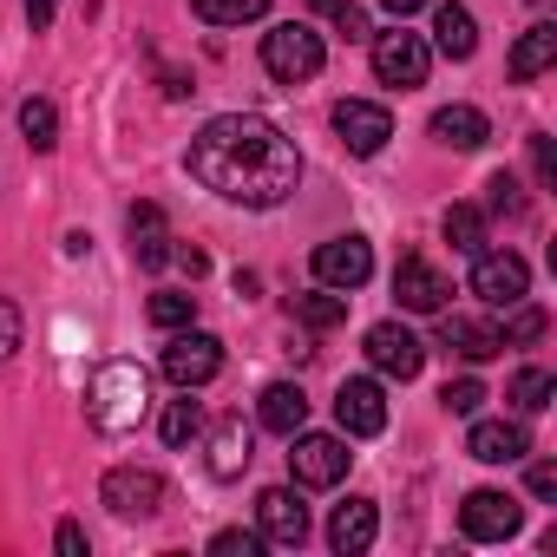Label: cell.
<instances>
[{
  "mask_svg": "<svg viewBox=\"0 0 557 557\" xmlns=\"http://www.w3.org/2000/svg\"><path fill=\"white\" fill-rule=\"evenodd\" d=\"M190 177L203 190H216L223 203H243V210H275L289 203V190L302 184V151L296 138L262 119V112H223L210 119L197 138H190Z\"/></svg>",
  "mask_w": 557,
  "mask_h": 557,
  "instance_id": "6da1fadb",
  "label": "cell"
},
{
  "mask_svg": "<svg viewBox=\"0 0 557 557\" xmlns=\"http://www.w3.org/2000/svg\"><path fill=\"white\" fill-rule=\"evenodd\" d=\"M145 407H151V374L138 361H106L86 387V420L99 433H132L145 420Z\"/></svg>",
  "mask_w": 557,
  "mask_h": 557,
  "instance_id": "7a4b0ae2",
  "label": "cell"
},
{
  "mask_svg": "<svg viewBox=\"0 0 557 557\" xmlns=\"http://www.w3.org/2000/svg\"><path fill=\"white\" fill-rule=\"evenodd\" d=\"M322 60H329V47H322V34L302 27V21H283V27L262 34V73H269L275 86H309V79L322 73Z\"/></svg>",
  "mask_w": 557,
  "mask_h": 557,
  "instance_id": "3957f363",
  "label": "cell"
},
{
  "mask_svg": "<svg viewBox=\"0 0 557 557\" xmlns=\"http://www.w3.org/2000/svg\"><path fill=\"white\" fill-rule=\"evenodd\" d=\"M472 296H479L485 309L524 302V296H531V262L511 256V249H479V256H472Z\"/></svg>",
  "mask_w": 557,
  "mask_h": 557,
  "instance_id": "277c9868",
  "label": "cell"
},
{
  "mask_svg": "<svg viewBox=\"0 0 557 557\" xmlns=\"http://www.w3.org/2000/svg\"><path fill=\"white\" fill-rule=\"evenodd\" d=\"M426 66H433V47H426L420 34H407V27L374 34V79H381V86L413 92V86H426Z\"/></svg>",
  "mask_w": 557,
  "mask_h": 557,
  "instance_id": "5b68a950",
  "label": "cell"
},
{
  "mask_svg": "<svg viewBox=\"0 0 557 557\" xmlns=\"http://www.w3.org/2000/svg\"><path fill=\"white\" fill-rule=\"evenodd\" d=\"M223 374V342L216 335H197V329H177L171 342H164V381L171 387H210Z\"/></svg>",
  "mask_w": 557,
  "mask_h": 557,
  "instance_id": "8992f818",
  "label": "cell"
},
{
  "mask_svg": "<svg viewBox=\"0 0 557 557\" xmlns=\"http://www.w3.org/2000/svg\"><path fill=\"white\" fill-rule=\"evenodd\" d=\"M289 440H296V453H289L296 485L322 492V485H342V479H348L355 453H348V440H342V433H289Z\"/></svg>",
  "mask_w": 557,
  "mask_h": 557,
  "instance_id": "52a82bcc",
  "label": "cell"
},
{
  "mask_svg": "<svg viewBox=\"0 0 557 557\" xmlns=\"http://www.w3.org/2000/svg\"><path fill=\"white\" fill-rule=\"evenodd\" d=\"M99 498L112 505V518H158L164 511V472L151 466H112Z\"/></svg>",
  "mask_w": 557,
  "mask_h": 557,
  "instance_id": "ba28073f",
  "label": "cell"
},
{
  "mask_svg": "<svg viewBox=\"0 0 557 557\" xmlns=\"http://www.w3.org/2000/svg\"><path fill=\"white\" fill-rule=\"evenodd\" d=\"M518 524H524V505H518L511 492L479 485V492H466V505H459V531H466L472 544H505Z\"/></svg>",
  "mask_w": 557,
  "mask_h": 557,
  "instance_id": "9c48e42d",
  "label": "cell"
},
{
  "mask_svg": "<svg viewBox=\"0 0 557 557\" xmlns=\"http://www.w3.org/2000/svg\"><path fill=\"white\" fill-rule=\"evenodd\" d=\"M368 275H374V249H368V236L348 230V236H329V243L315 249V283H322V289H342V296H348V289L368 283Z\"/></svg>",
  "mask_w": 557,
  "mask_h": 557,
  "instance_id": "30bf717a",
  "label": "cell"
},
{
  "mask_svg": "<svg viewBox=\"0 0 557 557\" xmlns=\"http://www.w3.org/2000/svg\"><path fill=\"white\" fill-rule=\"evenodd\" d=\"M368 361H374V374H387V381H413V374L426 368V342H420L413 329H400V322H374V329H368Z\"/></svg>",
  "mask_w": 557,
  "mask_h": 557,
  "instance_id": "8fae6325",
  "label": "cell"
},
{
  "mask_svg": "<svg viewBox=\"0 0 557 557\" xmlns=\"http://www.w3.org/2000/svg\"><path fill=\"white\" fill-rule=\"evenodd\" d=\"M446 296H453V283H446L426 256H400V262H394V302H400L407 315H440Z\"/></svg>",
  "mask_w": 557,
  "mask_h": 557,
  "instance_id": "7c38bea8",
  "label": "cell"
},
{
  "mask_svg": "<svg viewBox=\"0 0 557 557\" xmlns=\"http://www.w3.org/2000/svg\"><path fill=\"white\" fill-rule=\"evenodd\" d=\"M256 531H262V544L296 550V544L309 537V505H302L289 485H269V492L256 498Z\"/></svg>",
  "mask_w": 557,
  "mask_h": 557,
  "instance_id": "4fadbf2b",
  "label": "cell"
},
{
  "mask_svg": "<svg viewBox=\"0 0 557 557\" xmlns=\"http://www.w3.org/2000/svg\"><path fill=\"white\" fill-rule=\"evenodd\" d=\"M335 132H342V145H348L355 158H374V151H387L394 119H387V106H374V99H342V106H335Z\"/></svg>",
  "mask_w": 557,
  "mask_h": 557,
  "instance_id": "5bb4252c",
  "label": "cell"
},
{
  "mask_svg": "<svg viewBox=\"0 0 557 557\" xmlns=\"http://www.w3.org/2000/svg\"><path fill=\"white\" fill-rule=\"evenodd\" d=\"M335 420H342V433L348 440H374V433H387V394H381V381H342V394H335Z\"/></svg>",
  "mask_w": 557,
  "mask_h": 557,
  "instance_id": "9a60e30c",
  "label": "cell"
},
{
  "mask_svg": "<svg viewBox=\"0 0 557 557\" xmlns=\"http://www.w3.org/2000/svg\"><path fill=\"white\" fill-rule=\"evenodd\" d=\"M466 453H472L479 466H518V459L531 453V433H524V420H472Z\"/></svg>",
  "mask_w": 557,
  "mask_h": 557,
  "instance_id": "2e32d148",
  "label": "cell"
},
{
  "mask_svg": "<svg viewBox=\"0 0 557 557\" xmlns=\"http://www.w3.org/2000/svg\"><path fill=\"white\" fill-rule=\"evenodd\" d=\"M374 537H381V511H374V498H348V505H335V518H329V544H335L342 557H361Z\"/></svg>",
  "mask_w": 557,
  "mask_h": 557,
  "instance_id": "e0dca14e",
  "label": "cell"
},
{
  "mask_svg": "<svg viewBox=\"0 0 557 557\" xmlns=\"http://www.w3.org/2000/svg\"><path fill=\"white\" fill-rule=\"evenodd\" d=\"M125 230H132V256H138V269H164V262H171V223H164L158 203H132Z\"/></svg>",
  "mask_w": 557,
  "mask_h": 557,
  "instance_id": "ac0fdd59",
  "label": "cell"
},
{
  "mask_svg": "<svg viewBox=\"0 0 557 557\" xmlns=\"http://www.w3.org/2000/svg\"><path fill=\"white\" fill-rule=\"evenodd\" d=\"M433 47L446 60H472L479 53V21L472 8H459V0H433Z\"/></svg>",
  "mask_w": 557,
  "mask_h": 557,
  "instance_id": "d6986e66",
  "label": "cell"
},
{
  "mask_svg": "<svg viewBox=\"0 0 557 557\" xmlns=\"http://www.w3.org/2000/svg\"><path fill=\"white\" fill-rule=\"evenodd\" d=\"M440 315H446V309H440ZM440 342H446L459 361H492V355L505 348L485 315H446V322H440Z\"/></svg>",
  "mask_w": 557,
  "mask_h": 557,
  "instance_id": "ffe728a7",
  "label": "cell"
},
{
  "mask_svg": "<svg viewBox=\"0 0 557 557\" xmlns=\"http://www.w3.org/2000/svg\"><path fill=\"white\" fill-rule=\"evenodd\" d=\"M256 420L269 426V433H302V420H309V394L296 387V381H275V387H262V400H256Z\"/></svg>",
  "mask_w": 557,
  "mask_h": 557,
  "instance_id": "44dd1931",
  "label": "cell"
},
{
  "mask_svg": "<svg viewBox=\"0 0 557 557\" xmlns=\"http://www.w3.org/2000/svg\"><path fill=\"white\" fill-rule=\"evenodd\" d=\"M550 60H557V27H550V21H537V27H524V34H518V47H511L505 73H511L518 86H531L537 73H550Z\"/></svg>",
  "mask_w": 557,
  "mask_h": 557,
  "instance_id": "7402d4cb",
  "label": "cell"
},
{
  "mask_svg": "<svg viewBox=\"0 0 557 557\" xmlns=\"http://www.w3.org/2000/svg\"><path fill=\"white\" fill-rule=\"evenodd\" d=\"M433 138H440L446 151H479V145L492 138V125H485L479 106H440V112H433Z\"/></svg>",
  "mask_w": 557,
  "mask_h": 557,
  "instance_id": "603a6c76",
  "label": "cell"
},
{
  "mask_svg": "<svg viewBox=\"0 0 557 557\" xmlns=\"http://www.w3.org/2000/svg\"><path fill=\"white\" fill-rule=\"evenodd\" d=\"M243 466H249V433H243V420H223L210 433V479H236Z\"/></svg>",
  "mask_w": 557,
  "mask_h": 557,
  "instance_id": "cb8c5ba5",
  "label": "cell"
},
{
  "mask_svg": "<svg viewBox=\"0 0 557 557\" xmlns=\"http://www.w3.org/2000/svg\"><path fill=\"white\" fill-rule=\"evenodd\" d=\"M289 309H296V322H309L315 335H322V329H342V322H348V296H342V289H309V296H296Z\"/></svg>",
  "mask_w": 557,
  "mask_h": 557,
  "instance_id": "d4e9b609",
  "label": "cell"
},
{
  "mask_svg": "<svg viewBox=\"0 0 557 557\" xmlns=\"http://www.w3.org/2000/svg\"><path fill=\"white\" fill-rule=\"evenodd\" d=\"M446 243H453L459 256H479V249H485V210H479V203H453V210H446Z\"/></svg>",
  "mask_w": 557,
  "mask_h": 557,
  "instance_id": "484cf974",
  "label": "cell"
},
{
  "mask_svg": "<svg viewBox=\"0 0 557 557\" xmlns=\"http://www.w3.org/2000/svg\"><path fill=\"white\" fill-rule=\"evenodd\" d=\"M145 315H151V329L177 335V329H190V322H197V296H184V289H158V296L145 302Z\"/></svg>",
  "mask_w": 557,
  "mask_h": 557,
  "instance_id": "4316f807",
  "label": "cell"
},
{
  "mask_svg": "<svg viewBox=\"0 0 557 557\" xmlns=\"http://www.w3.org/2000/svg\"><path fill=\"white\" fill-rule=\"evenodd\" d=\"M550 394H557V381H550L544 368H518V374H511V394H505V400H511L518 413H544V407H550Z\"/></svg>",
  "mask_w": 557,
  "mask_h": 557,
  "instance_id": "83f0119b",
  "label": "cell"
},
{
  "mask_svg": "<svg viewBox=\"0 0 557 557\" xmlns=\"http://www.w3.org/2000/svg\"><path fill=\"white\" fill-rule=\"evenodd\" d=\"M190 14L210 21V27H243V21L269 14V0H190Z\"/></svg>",
  "mask_w": 557,
  "mask_h": 557,
  "instance_id": "f1b7e54d",
  "label": "cell"
},
{
  "mask_svg": "<svg viewBox=\"0 0 557 557\" xmlns=\"http://www.w3.org/2000/svg\"><path fill=\"white\" fill-rule=\"evenodd\" d=\"M21 132H27L34 151H53V145H60V112H53V99H27V106H21Z\"/></svg>",
  "mask_w": 557,
  "mask_h": 557,
  "instance_id": "f546056e",
  "label": "cell"
},
{
  "mask_svg": "<svg viewBox=\"0 0 557 557\" xmlns=\"http://www.w3.org/2000/svg\"><path fill=\"white\" fill-rule=\"evenodd\" d=\"M158 433H164V446H190V440L203 433V407H197V400H171L164 420H158Z\"/></svg>",
  "mask_w": 557,
  "mask_h": 557,
  "instance_id": "4dcf8cb0",
  "label": "cell"
},
{
  "mask_svg": "<svg viewBox=\"0 0 557 557\" xmlns=\"http://www.w3.org/2000/svg\"><path fill=\"white\" fill-rule=\"evenodd\" d=\"M485 210H492V216H524V190H518L511 171H492V177H485Z\"/></svg>",
  "mask_w": 557,
  "mask_h": 557,
  "instance_id": "1f68e13d",
  "label": "cell"
},
{
  "mask_svg": "<svg viewBox=\"0 0 557 557\" xmlns=\"http://www.w3.org/2000/svg\"><path fill=\"white\" fill-rule=\"evenodd\" d=\"M537 335H544V309H531V302H511V322L498 329V342H505V348H531Z\"/></svg>",
  "mask_w": 557,
  "mask_h": 557,
  "instance_id": "d6a6232c",
  "label": "cell"
},
{
  "mask_svg": "<svg viewBox=\"0 0 557 557\" xmlns=\"http://www.w3.org/2000/svg\"><path fill=\"white\" fill-rule=\"evenodd\" d=\"M440 407H446V413H459V420H472V413L485 407V381H472V374H466V381H446Z\"/></svg>",
  "mask_w": 557,
  "mask_h": 557,
  "instance_id": "836d02e7",
  "label": "cell"
},
{
  "mask_svg": "<svg viewBox=\"0 0 557 557\" xmlns=\"http://www.w3.org/2000/svg\"><path fill=\"white\" fill-rule=\"evenodd\" d=\"M210 550H216V557H256V550H262V531H216Z\"/></svg>",
  "mask_w": 557,
  "mask_h": 557,
  "instance_id": "e575fe53",
  "label": "cell"
},
{
  "mask_svg": "<svg viewBox=\"0 0 557 557\" xmlns=\"http://www.w3.org/2000/svg\"><path fill=\"white\" fill-rule=\"evenodd\" d=\"M14 348H21V309L0 296V361H14Z\"/></svg>",
  "mask_w": 557,
  "mask_h": 557,
  "instance_id": "d590c367",
  "label": "cell"
},
{
  "mask_svg": "<svg viewBox=\"0 0 557 557\" xmlns=\"http://www.w3.org/2000/svg\"><path fill=\"white\" fill-rule=\"evenodd\" d=\"M53 544H60V557H86V531H79L73 518H66V524L53 531Z\"/></svg>",
  "mask_w": 557,
  "mask_h": 557,
  "instance_id": "8d00e7d4",
  "label": "cell"
},
{
  "mask_svg": "<svg viewBox=\"0 0 557 557\" xmlns=\"http://www.w3.org/2000/svg\"><path fill=\"white\" fill-rule=\"evenodd\" d=\"M53 14H60V0H27V27H34V34H47Z\"/></svg>",
  "mask_w": 557,
  "mask_h": 557,
  "instance_id": "74e56055",
  "label": "cell"
},
{
  "mask_svg": "<svg viewBox=\"0 0 557 557\" xmlns=\"http://www.w3.org/2000/svg\"><path fill=\"white\" fill-rule=\"evenodd\" d=\"M531 492H537V498H550V492H557V466H544V459H537V466H531Z\"/></svg>",
  "mask_w": 557,
  "mask_h": 557,
  "instance_id": "f35d334b",
  "label": "cell"
},
{
  "mask_svg": "<svg viewBox=\"0 0 557 557\" xmlns=\"http://www.w3.org/2000/svg\"><path fill=\"white\" fill-rule=\"evenodd\" d=\"M531 164H537V184H550V138H531Z\"/></svg>",
  "mask_w": 557,
  "mask_h": 557,
  "instance_id": "ab89813d",
  "label": "cell"
},
{
  "mask_svg": "<svg viewBox=\"0 0 557 557\" xmlns=\"http://www.w3.org/2000/svg\"><path fill=\"white\" fill-rule=\"evenodd\" d=\"M381 8H387V14H400V21H407V14H420V8H433V0H381Z\"/></svg>",
  "mask_w": 557,
  "mask_h": 557,
  "instance_id": "60d3db41",
  "label": "cell"
},
{
  "mask_svg": "<svg viewBox=\"0 0 557 557\" xmlns=\"http://www.w3.org/2000/svg\"><path fill=\"white\" fill-rule=\"evenodd\" d=\"M309 8H315V14H329V21H342V14L355 8V0H309Z\"/></svg>",
  "mask_w": 557,
  "mask_h": 557,
  "instance_id": "b9f144b4",
  "label": "cell"
},
{
  "mask_svg": "<svg viewBox=\"0 0 557 557\" xmlns=\"http://www.w3.org/2000/svg\"><path fill=\"white\" fill-rule=\"evenodd\" d=\"M177 262H184L190 275H203V269H210V256H203V249H177Z\"/></svg>",
  "mask_w": 557,
  "mask_h": 557,
  "instance_id": "7bdbcfd3",
  "label": "cell"
}]
</instances>
